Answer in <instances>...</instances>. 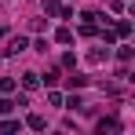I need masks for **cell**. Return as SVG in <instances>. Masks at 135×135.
<instances>
[{"mask_svg":"<svg viewBox=\"0 0 135 135\" xmlns=\"http://www.w3.org/2000/svg\"><path fill=\"white\" fill-rule=\"evenodd\" d=\"M55 40H59V44H69V40H73V33L62 26V29H55Z\"/></svg>","mask_w":135,"mask_h":135,"instance_id":"9","label":"cell"},{"mask_svg":"<svg viewBox=\"0 0 135 135\" xmlns=\"http://www.w3.org/2000/svg\"><path fill=\"white\" fill-rule=\"evenodd\" d=\"M11 132H18V120L4 113V120H0V135H11Z\"/></svg>","mask_w":135,"mask_h":135,"instance_id":"6","label":"cell"},{"mask_svg":"<svg viewBox=\"0 0 135 135\" xmlns=\"http://www.w3.org/2000/svg\"><path fill=\"white\" fill-rule=\"evenodd\" d=\"M110 7H113V11H120V7H124V4H120V0H110Z\"/></svg>","mask_w":135,"mask_h":135,"instance_id":"19","label":"cell"},{"mask_svg":"<svg viewBox=\"0 0 135 135\" xmlns=\"http://www.w3.org/2000/svg\"><path fill=\"white\" fill-rule=\"evenodd\" d=\"M102 44H117V33L113 29H102Z\"/></svg>","mask_w":135,"mask_h":135,"instance_id":"18","label":"cell"},{"mask_svg":"<svg viewBox=\"0 0 135 135\" xmlns=\"http://www.w3.org/2000/svg\"><path fill=\"white\" fill-rule=\"evenodd\" d=\"M95 128H99V135H106V132H120V120H117V117H102Z\"/></svg>","mask_w":135,"mask_h":135,"instance_id":"3","label":"cell"},{"mask_svg":"<svg viewBox=\"0 0 135 135\" xmlns=\"http://www.w3.org/2000/svg\"><path fill=\"white\" fill-rule=\"evenodd\" d=\"M22 88H26V91L40 88V73H33V69H29V73H22Z\"/></svg>","mask_w":135,"mask_h":135,"instance_id":"4","label":"cell"},{"mask_svg":"<svg viewBox=\"0 0 135 135\" xmlns=\"http://www.w3.org/2000/svg\"><path fill=\"white\" fill-rule=\"evenodd\" d=\"M26 124H29L33 132H44V128H47V120L40 117V113H29V117H26Z\"/></svg>","mask_w":135,"mask_h":135,"instance_id":"5","label":"cell"},{"mask_svg":"<svg viewBox=\"0 0 135 135\" xmlns=\"http://www.w3.org/2000/svg\"><path fill=\"white\" fill-rule=\"evenodd\" d=\"M95 33H99V26H95V22H84V26H80V37H95Z\"/></svg>","mask_w":135,"mask_h":135,"instance_id":"13","label":"cell"},{"mask_svg":"<svg viewBox=\"0 0 135 135\" xmlns=\"http://www.w3.org/2000/svg\"><path fill=\"white\" fill-rule=\"evenodd\" d=\"M0 91L11 95V91H15V77H0Z\"/></svg>","mask_w":135,"mask_h":135,"instance_id":"10","label":"cell"},{"mask_svg":"<svg viewBox=\"0 0 135 135\" xmlns=\"http://www.w3.org/2000/svg\"><path fill=\"white\" fill-rule=\"evenodd\" d=\"M132 55H135L132 47H117V59H120V62H132Z\"/></svg>","mask_w":135,"mask_h":135,"instance_id":"14","label":"cell"},{"mask_svg":"<svg viewBox=\"0 0 135 135\" xmlns=\"http://www.w3.org/2000/svg\"><path fill=\"white\" fill-rule=\"evenodd\" d=\"M62 66H66V69L77 66V55H73V51H66V55H62Z\"/></svg>","mask_w":135,"mask_h":135,"instance_id":"15","label":"cell"},{"mask_svg":"<svg viewBox=\"0 0 135 135\" xmlns=\"http://www.w3.org/2000/svg\"><path fill=\"white\" fill-rule=\"evenodd\" d=\"M15 110V102H11V99H0V117H4V113H11Z\"/></svg>","mask_w":135,"mask_h":135,"instance_id":"17","label":"cell"},{"mask_svg":"<svg viewBox=\"0 0 135 135\" xmlns=\"http://www.w3.org/2000/svg\"><path fill=\"white\" fill-rule=\"evenodd\" d=\"M102 59H110V47L102 51V47H91V62H102Z\"/></svg>","mask_w":135,"mask_h":135,"instance_id":"11","label":"cell"},{"mask_svg":"<svg viewBox=\"0 0 135 135\" xmlns=\"http://www.w3.org/2000/svg\"><path fill=\"white\" fill-rule=\"evenodd\" d=\"M113 33H117V40H124V37H132V22H128V18H120V22L113 26Z\"/></svg>","mask_w":135,"mask_h":135,"instance_id":"7","label":"cell"},{"mask_svg":"<svg viewBox=\"0 0 135 135\" xmlns=\"http://www.w3.org/2000/svg\"><path fill=\"white\" fill-rule=\"evenodd\" d=\"M62 102H66L69 110H80V106H84V102H80V95H73V99H62Z\"/></svg>","mask_w":135,"mask_h":135,"instance_id":"16","label":"cell"},{"mask_svg":"<svg viewBox=\"0 0 135 135\" xmlns=\"http://www.w3.org/2000/svg\"><path fill=\"white\" fill-rule=\"evenodd\" d=\"M44 84H47V88L59 84V69H47V73H44Z\"/></svg>","mask_w":135,"mask_h":135,"instance_id":"12","label":"cell"},{"mask_svg":"<svg viewBox=\"0 0 135 135\" xmlns=\"http://www.w3.org/2000/svg\"><path fill=\"white\" fill-rule=\"evenodd\" d=\"M66 84H69V88H84L88 77H84V73H73V77H66Z\"/></svg>","mask_w":135,"mask_h":135,"instance_id":"8","label":"cell"},{"mask_svg":"<svg viewBox=\"0 0 135 135\" xmlns=\"http://www.w3.org/2000/svg\"><path fill=\"white\" fill-rule=\"evenodd\" d=\"M26 47H29V40H26V37H11V44L4 47V55H22Z\"/></svg>","mask_w":135,"mask_h":135,"instance_id":"2","label":"cell"},{"mask_svg":"<svg viewBox=\"0 0 135 135\" xmlns=\"http://www.w3.org/2000/svg\"><path fill=\"white\" fill-rule=\"evenodd\" d=\"M40 4H44L47 15H55V18H73V11H69L66 4H59V0H40Z\"/></svg>","mask_w":135,"mask_h":135,"instance_id":"1","label":"cell"}]
</instances>
